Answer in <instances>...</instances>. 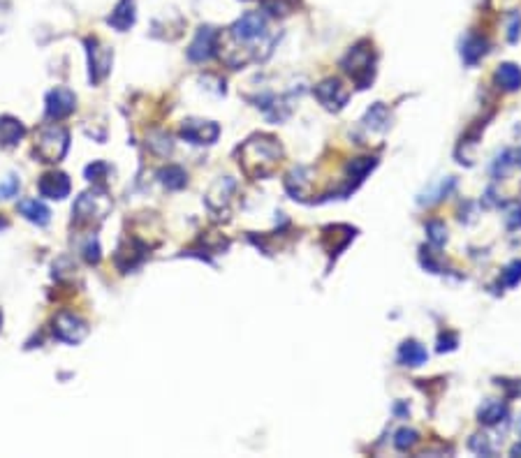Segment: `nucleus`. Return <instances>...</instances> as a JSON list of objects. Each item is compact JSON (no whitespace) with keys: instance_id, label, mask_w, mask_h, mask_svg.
<instances>
[{"instance_id":"nucleus-1","label":"nucleus","mask_w":521,"mask_h":458,"mask_svg":"<svg viewBox=\"0 0 521 458\" xmlns=\"http://www.w3.org/2000/svg\"><path fill=\"white\" fill-rule=\"evenodd\" d=\"M283 157L280 144L271 135H253L239 148V164L248 179H264L278 167Z\"/></svg>"},{"instance_id":"nucleus-2","label":"nucleus","mask_w":521,"mask_h":458,"mask_svg":"<svg viewBox=\"0 0 521 458\" xmlns=\"http://www.w3.org/2000/svg\"><path fill=\"white\" fill-rule=\"evenodd\" d=\"M111 213V197L102 186H93L77 197L72 208V225L77 229H91L104 223V218Z\"/></svg>"},{"instance_id":"nucleus-3","label":"nucleus","mask_w":521,"mask_h":458,"mask_svg":"<svg viewBox=\"0 0 521 458\" xmlns=\"http://www.w3.org/2000/svg\"><path fill=\"white\" fill-rule=\"evenodd\" d=\"M70 132L58 123H44L35 132V155L42 162H60L67 153Z\"/></svg>"},{"instance_id":"nucleus-4","label":"nucleus","mask_w":521,"mask_h":458,"mask_svg":"<svg viewBox=\"0 0 521 458\" xmlns=\"http://www.w3.org/2000/svg\"><path fill=\"white\" fill-rule=\"evenodd\" d=\"M343 69L355 79L357 88H368L373 82V49L368 47V42L355 44L348 56L343 58Z\"/></svg>"},{"instance_id":"nucleus-5","label":"nucleus","mask_w":521,"mask_h":458,"mask_svg":"<svg viewBox=\"0 0 521 458\" xmlns=\"http://www.w3.org/2000/svg\"><path fill=\"white\" fill-rule=\"evenodd\" d=\"M86 49H88V79H91L93 86H98L111 72L114 51L107 47V44H102L100 40H95V38L86 40Z\"/></svg>"},{"instance_id":"nucleus-6","label":"nucleus","mask_w":521,"mask_h":458,"mask_svg":"<svg viewBox=\"0 0 521 458\" xmlns=\"http://www.w3.org/2000/svg\"><path fill=\"white\" fill-rule=\"evenodd\" d=\"M146 252H148V245L139 239V236H126L119 248H116V255H114V262H116V267L121 271H132L137 269L141 262L146 259Z\"/></svg>"},{"instance_id":"nucleus-7","label":"nucleus","mask_w":521,"mask_h":458,"mask_svg":"<svg viewBox=\"0 0 521 458\" xmlns=\"http://www.w3.org/2000/svg\"><path fill=\"white\" fill-rule=\"evenodd\" d=\"M88 331H91L88 324L72 313H60L54 320V336L63 342H70V345L82 342L88 336Z\"/></svg>"},{"instance_id":"nucleus-8","label":"nucleus","mask_w":521,"mask_h":458,"mask_svg":"<svg viewBox=\"0 0 521 458\" xmlns=\"http://www.w3.org/2000/svg\"><path fill=\"white\" fill-rule=\"evenodd\" d=\"M315 98L320 100V104L329 111H341L348 104V88L343 86L341 79H324L322 84L315 86Z\"/></svg>"},{"instance_id":"nucleus-9","label":"nucleus","mask_w":521,"mask_h":458,"mask_svg":"<svg viewBox=\"0 0 521 458\" xmlns=\"http://www.w3.org/2000/svg\"><path fill=\"white\" fill-rule=\"evenodd\" d=\"M220 135L218 123L214 121H202V118H188L181 125V137L188 139L192 144H214Z\"/></svg>"},{"instance_id":"nucleus-10","label":"nucleus","mask_w":521,"mask_h":458,"mask_svg":"<svg viewBox=\"0 0 521 458\" xmlns=\"http://www.w3.org/2000/svg\"><path fill=\"white\" fill-rule=\"evenodd\" d=\"M75 104H77L75 93L70 91V88L58 86V88H54V91L47 95V116L51 121L67 118L70 113L75 111Z\"/></svg>"},{"instance_id":"nucleus-11","label":"nucleus","mask_w":521,"mask_h":458,"mask_svg":"<svg viewBox=\"0 0 521 458\" xmlns=\"http://www.w3.org/2000/svg\"><path fill=\"white\" fill-rule=\"evenodd\" d=\"M216 42H218V33L211 28V26H202L197 30L195 40L188 47V58L192 63H204L216 51Z\"/></svg>"},{"instance_id":"nucleus-12","label":"nucleus","mask_w":521,"mask_h":458,"mask_svg":"<svg viewBox=\"0 0 521 458\" xmlns=\"http://www.w3.org/2000/svg\"><path fill=\"white\" fill-rule=\"evenodd\" d=\"M234 188H236V183H234V179H229V176L218 179L207 192V206L211 211H216V213H223V211H227V206H229V199H232Z\"/></svg>"},{"instance_id":"nucleus-13","label":"nucleus","mask_w":521,"mask_h":458,"mask_svg":"<svg viewBox=\"0 0 521 458\" xmlns=\"http://www.w3.org/2000/svg\"><path fill=\"white\" fill-rule=\"evenodd\" d=\"M38 188L40 195L47 199H65L70 195V179L63 172H49L40 179Z\"/></svg>"},{"instance_id":"nucleus-14","label":"nucleus","mask_w":521,"mask_h":458,"mask_svg":"<svg viewBox=\"0 0 521 458\" xmlns=\"http://www.w3.org/2000/svg\"><path fill=\"white\" fill-rule=\"evenodd\" d=\"M107 23L111 28H116L119 33H126L132 23H135V0H121V3L114 7V12L109 14Z\"/></svg>"},{"instance_id":"nucleus-15","label":"nucleus","mask_w":521,"mask_h":458,"mask_svg":"<svg viewBox=\"0 0 521 458\" xmlns=\"http://www.w3.org/2000/svg\"><path fill=\"white\" fill-rule=\"evenodd\" d=\"M493 79H496L498 88H503V91H508V93L519 91L521 88V67L515 63H503V65H498Z\"/></svg>"},{"instance_id":"nucleus-16","label":"nucleus","mask_w":521,"mask_h":458,"mask_svg":"<svg viewBox=\"0 0 521 458\" xmlns=\"http://www.w3.org/2000/svg\"><path fill=\"white\" fill-rule=\"evenodd\" d=\"M26 135V128L21 121L12 116H0V146H14Z\"/></svg>"},{"instance_id":"nucleus-17","label":"nucleus","mask_w":521,"mask_h":458,"mask_svg":"<svg viewBox=\"0 0 521 458\" xmlns=\"http://www.w3.org/2000/svg\"><path fill=\"white\" fill-rule=\"evenodd\" d=\"M427 350H424V345H419L417 340H405L401 350H399V361L403 366H410V368H417L422 364H427Z\"/></svg>"},{"instance_id":"nucleus-18","label":"nucleus","mask_w":521,"mask_h":458,"mask_svg":"<svg viewBox=\"0 0 521 458\" xmlns=\"http://www.w3.org/2000/svg\"><path fill=\"white\" fill-rule=\"evenodd\" d=\"M505 417H508V405L503 403V401L489 398V401H484L482 408L478 410V419L482 421V424H487V426L500 424V421L505 419Z\"/></svg>"},{"instance_id":"nucleus-19","label":"nucleus","mask_w":521,"mask_h":458,"mask_svg":"<svg viewBox=\"0 0 521 458\" xmlns=\"http://www.w3.org/2000/svg\"><path fill=\"white\" fill-rule=\"evenodd\" d=\"M19 211H21V216L26 220H31V223L40 225V227H44L51 220L49 208L44 206L42 201H38V199H23L21 204H19Z\"/></svg>"},{"instance_id":"nucleus-20","label":"nucleus","mask_w":521,"mask_h":458,"mask_svg":"<svg viewBox=\"0 0 521 458\" xmlns=\"http://www.w3.org/2000/svg\"><path fill=\"white\" fill-rule=\"evenodd\" d=\"M484 54H487V40L478 38V35H471V38L464 42L461 56H464L466 65H475Z\"/></svg>"},{"instance_id":"nucleus-21","label":"nucleus","mask_w":521,"mask_h":458,"mask_svg":"<svg viewBox=\"0 0 521 458\" xmlns=\"http://www.w3.org/2000/svg\"><path fill=\"white\" fill-rule=\"evenodd\" d=\"M158 179H160V183L167 190H181L185 188V183H188V176H185V172L176 164H170L158 172Z\"/></svg>"},{"instance_id":"nucleus-22","label":"nucleus","mask_w":521,"mask_h":458,"mask_svg":"<svg viewBox=\"0 0 521 458\" xmlns=\"http://www.w3.org/2000/svg\"><path fill=\"white\" fill-rule=\"evenodd\" d=\"M364 123L371 128V130H378V132H385L387 128H390V111H387L385 104H373L368 111H366V118Z\"/></svg>"},{"instance_id":"nucleus-23","label":"nucleus","mask_w":521,"mask_h":458,"mask_svg":"<svg viewBox=\"0 0 521 458\" xmlns=\"http://www.w3.org/2000/svg\"><path fill=\"white\" fill-rule=\"evenodd\" d=\"M304 174H306V169H295L292 174H287V179H285V188L295 199H304V195H306L308 181L304 179Z\"/></svg>"},{"instance_id":"nucleus-24","label":"nucleus","mask_w":521,"mask_h":458,"mask_svg":"<svg viewBox=\"0 0 521 458\" xmlns=\"http://www.w3.org/2000/svg\"><path fill=\"white\" fill-rule=\"evenodd\" d=\"M375 167V157H357V160L348 162V176L355 179L357 183L364 181V176Z\"/></svg>"},{"instance_id":"nucleus-25","label":"nucleus","mask_w":521,"mask_h":458,"mask_svg":"<svg viewBox=\"0 0 521 458\" xmlns=\"http://www.w3.org/2000/svg\"><path fill=\"white\" fill-rule=\"evenodd\" d=\"M299 0H264V10H267L269 14L273 16H287L295 12Z\"/></svg>"},{"instance_id":"nucleus-26","label":"nucleus","mask_w":521,"mask_h":458,"mask_svg":"<svg viewBox=\"0 0 521 458\" xmlns=\"http://www.w3.org/2000/svg\"><path fill=\"white\" fill-rule=\"evenodd\" d=\"M503 220H505L508 229L521 227V204L519 201H508V204L503 206Z\"/></svg>"},{"instance_id":"nucleus-27","label":"nucleus","mask_w":521,"mask_h":458,"mask_svg":"<svg viewBox=\"0 0 521 458\" xmlns=\"http://www.w3.org/2000/svg\"><path fill=\"white\" fill-rule=\"evenodd\" d=\"M417 440H419L417 430L401 428L399 433H396V437H394V447L399 449V452H408V449H412L415 445H417Z\"/></svg>"},{"instance_id":"nucleus-28","label":"nucleus","mask_w":521,"mask_h":458,"mask_svg":"<svg viewBox=\"0 0 521 458\" xmlns=\"http://www.w3.org/2000/svg\"><path fill=\"white\" fill-rule=\"evenodd\" d=\"M107 174H109L107 162H93L91 167H86V179L91 181L93 186H104V181H107Z\"/></svg>"},{"instance_id":"nucleus-29","label":"nucleus","mask_w":521,"mask_h":458,"mask_svg":"<svg viewBox=\"0 0 521 458\" xmlns=\"http://www.w3.org/2000/svg\"><path fill=\"white\" fill-rule=\"evenodd\" d=\"M427 234H429V241L434 245H443L447 241V229L440 220H431L427 225Z\"/></svg>"},{"instance_id":"nucleus-30","label":"nucleus","mask_w":521,"mask_h":458,"mask_svg":"<svg viewBox=\"0 0 521 458\" xmlns=\"http://www.w3.org/2000/svg\"><path fill=\"white\" fill-rule=\"evenodd\" d=\"M503 283L508 287H517L521 283V259H515L512 264H508L505 271H503Z\"/></svg>"},{"instance_id":"nucleus-31","label":"nucleus","mask_w":521,"mask_h":458,"mask_svg":"<svg viewBox=\"0 0 521 458\" xmlns=\"http://www.w3.org/2000/svg\"><path fill=\"white\" fill-rule=\"evenodd\" d=\"M468 447H471V452L480 454V456H491L493 454V447H491L487 435H473L471 442H468Z\"/></svg>"},{"instance_id":"nucleus-32","label":"nucleus","mask_w":521,"mask_h":458,"mask_svg":"<svg viewBox=\"0 0 521 458\" xmlns=\"http://www.w3.org/2000/svg\"><path fill=\"white\" fill-rule=\"evenodd\" d=\"M16 192H19V179H16V176H7V179L0 183V199H12Z\"/></svg>"},{"instance_id":"nucleus-33","label":"nucleus","mask_w":521,"mask_h":458,"mask_svg":"<svg viewBox=\"0 0 521 458\" xmlns=\"http://www.w3.org/2000/svg\"><path fill=\"white\" fill-rule=\"evenodd\" d=\"M84 257H86L88 264H98L100 262V243H98L95 236H91L88 243L84 245Z\"/></svg>"},{"instance_id":"nucleus-34","label":"nucleus","mask_w":521,"mask_h":458,"mask_svg":"<svg viewBox=\"0 0 521 458\" xmlns=\"http://www.w3.org/2000/svg\"><path fill=\"white\" fill-rule=\"evenodd\" d=\"M521 35V16L519 14H510V26H508V40L515 44Z\"/></svg>"},{"instance_id":"nucleus-35","label":"nucleus","mask_w":521,"mask_h":458,"mask_svg":"<svg viewBox=\"0 0 521 458\" xmlns=\"http://www.w3.org/2000/svg\"><path fill=\"white\" fill-rule=\"evenodd\" d=\"M459 338L454 333H443V336L438 338V352H452L456 347Z\"/></svg>"},{"instance_id":"nucleus-36","label":"nucleus","mask_w":521,"mask_h":458,"mask_svg":"<svg viewBox=\"0 0 521 458\" xmlns=\"http://www.w3.org/2000/svg\"><path fill=\"white\" fill-rule=\"evenodd\" d=\"M7 21H10V7H7L5 3H0V33L5 30Z\"/></svg>"},{"instance_id":"nucleus-37","label":"nucleus","mask_w":521,"mask_h":458,"mask_svg":"<svg viewBox=\"0 0 521 458\" xmlns=\"http://www.w3.org/2000/svg\"><path fill=\"white\" fill-rule=\"evenodd\" d=\"M512 456H521V442L512 447Z\"/></svg>"},{"instance_id":"nucleus-38","label":"nucleus","mask_w":521,"mask_h":458,"mask_svg":"<svg viewBox=\"0 0 521 458\" xmlns=\"http://www.w3.org/2000/svg\"><path fill=\"white\" fill-rule=\"evenodd\" d=\"M515 157H517V162L521 164V148H519V151H517V155H515Z\"/></svg>"},{"instance_id":"nucleus-39","label":"nucleus","mask_w":521,"mask_h":458,"mask_svg":"<svg viewBox=\"0 0 521 458\" xmlns=\"http://www.w3.org/2000/svg\"><path fill=\"white\" fill-rule=\"evenodd\" d=\"M519 435H521V419H519Z\"/></svg>"}]
</instances>
